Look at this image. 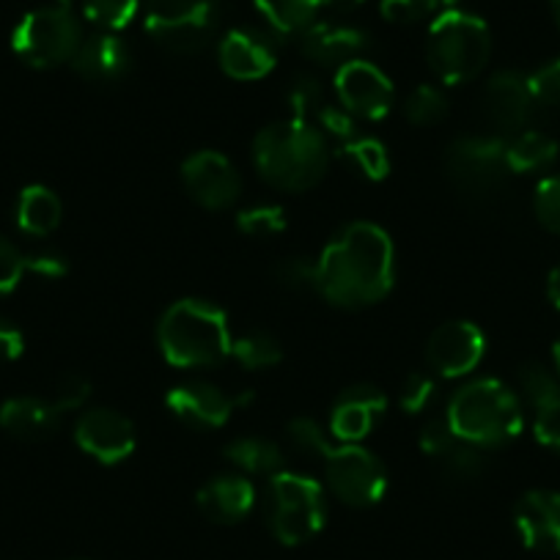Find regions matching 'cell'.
<instances>
[{"instance_id": "1", "label": "cell", "mask_w": 560, "mask_h": 560, "mask_svg": "<svg viewBox=\"0 0 560 560\" xmlns=\"http://www.w3.org/2000/svg\"><path fill=\"white\" fill-rule=\"evenodd\" d=\"M319 292L336 308H365L396 283V247L376 223L347 225L319 256Z\"/></svg>"}, {"instance_id": "2", "label": "cell", "mask_w": 560, "mask_h": 560, "mask_svg": "<svg viewBox=\"0 0 560 560\" xmlns=\"http://www.w3.org/2000/svg\"><path fill=\"white\" fill-rule=\"evenodd\" d=\"M253 163L267 185L305 192L327 174V138L308 121H275L253 140Z\"/></svg>"}, {"instance_id": "3", "label": "cell", "mask_w": 560, "mask_h": 560, "mask_svg": "<svg viewBox=\"0 0 560 560\" xmlns=\"http://www.w3.org/2000/svg\"><path fill=\"white\" fill-rule=\"evenodd\" d=\"M229 316L220 305L187 298L171 305L158 325V347L176 369H209L231 358Z\"/></svg>"}, {"instance_id": "4", "label": "cell", "mask_w": 560, "mask_h": 560, "mask_svg": "<svg viewBox=\"0 0 560 560\" xmlns=\"http://www.w3.org/2000/svg\"><path fill=\"white\" fill-rule=\"evenodd\" d=\"M448 427L456 438L478 448H500L522 434L525 415L516 393L500 380H472L451 396Z\"/></svg>"}, {"instance_id": "5", "label": "cell", "mask_w": 560, "mask_h": 560, "mask_svg": "<svg viewBox=\"0 0 560 560\" xmlns=\"http://www.w3.org/2000/svg\"><path fill=\"white\" fill-rule=\"evenodd\" d=\"M492 56V34L481 18L462 9H445L429 28L427 58L445 85L476 80Z\"/></svg>"}, {"instance_id": "6", "label": "cell", "mask_w": 560, "mask_h": 560, "mask_svg": "<svg viewBox=\"0 0 560 560\" xmlns=\"http://www.w3.org/2000/svg\"><path fill=\"white\" fill-rule=\"evenodd\" d=\"M264 516L272 536L287 547L311 541L327 522L325 487L316 478L280 470L269 476L264 494Z\"/></svg>"}, {"instance_id": "7", "label": "cell", "mask_w": 560, "mask_h": 560, "mask_svg": "<svg viewBox=\"0 0 560 560\" xmlns=\"http://www.w3.org/2000/svg\"><path fill=\"white\" fill-rule=\"evenodd\" d=\"M223 0H149L147 31L165 50L190 56L214 39Z\"/></svg>"}, {"instance_id": "8", "label": "cell", "mask_w": 560, "mask_h": 560, "mask_svg": "<svg viewBox=\"0 0 560 560\" xmlns=\"http://www.w3.org/2000/svg\"><path fill=\"white\" fill-rule=\"evenodd\" d=\"M80 42V23L69 7H45L28 12L12 34V47L28 67L52 69L72 63Z\"/></svg>"}, {"instance_id": "9", "label": "cell", "mask_w": 560, "mask_h": 560, "mask_svg": "<svg viewBox=\"0 0 560 560\" xmlns=\"http://www.w3.org/2000/svg\"><path fill=\"white\" fill-rule=\"evenodd\" d=\"M445 171L467 196H492L511 174L505 165V140L500 135H462L445 152Z\"/></svg>"}, {"instance_id": "10", "label": "cell", "mask_w": 560, "mask_h": 560, "mask_svg": "<svg viewBox=\"0 0 560 560\" xmlns=\"http://www.w3.org/2000/svg\"><path fill=\"white\" fill-rule=\"evenodd\" d=\"M325 462V481L341 503L352 509L376 505L387 492V470L363 445L332 443L322 456Z\"/></svg>"}, {"instance_id": "11", "label": "cell", "mask_w": 560, "mask_h": 560, "mask_svg": "<svg viewBox=\"0 0 560 560\" xmlns=\"http://www.w3.org/2000/svg\"><path fill=\"white\" fill-rule=\"evenodd\" d=\"M74 443L100 465H121L135 454L138 432L127 415L107 407L85 409L74 423Z\"/></svg>"}, {"instance_id": "12", "label": "cell", "mask_w": 560, "mask_h": 560, "mask_svg": "<svg viewBox=\"0 0 560 560\" xmlns=\"http://www.w3.org/2000/svg\"><path fill=\"white\" fill-rule=\"evenodd\" d=\"M336 96L338 105L354 118L380 121L390 113L396 91H393L390 78L376 63L358 58V61L343 63L336 72Z\"/></svg>"}, {"instance_id": "13", "label": "cell", "mask_w": 560, "mask_h": 560, "mask_svg": "<svg viewBox=\"0 0 560 560\" xmlns=\"http://www.w3.org/2000/svg\"><path fill=\"white\" fill-rule=\"evenodd\" d=\"M487 352V338L481 327L467 319L445 322L434 330L427 347V363L432 374L443 380H462L481 365Z\"/></svg>"}, {"instance_id": "14", "label": "cell", "mask_w": 560, "mask_h": 560, "mask_svg": "<svg viewBox=\"0 0 560 560\" xmlns=\"http://www.w3.org/2000/svg\"><path fill=\"white\" fill-rule=\"evenodd\" d=\"M250 401V396H231L223 387L212 382H182L171 387L165 396V407L171 409L174 418L192 429H220L229 423L231 415Z\"/></svg>"}, {"instance_id": "15", "label": "cell", "mask_w": 560, "mask_h": 560, "mask_svg": "<svg viewBox=\"0 0 560 560\" xmlns=\"http://www.w3.org/2000/svg\"><path fill=\"white\" fill-rule=\"evenodd\" d=\"M182 182L203 209L234 207L242 192V179L225 154L203 149L182 163Z\"/></svg>"}, {"instance_id": "16", "label": "cell", "mask_w": 560, "mask_h": 560, "mask_svg": "<svg viewBox=\"0 0 560 560\" xmlns=\"http://www.w3.org/2000/svg\"><path fill=\"white\" fill-rule=\"evenodd\" d=\"M218 61L229 78L234 80H261L278 63V36L272 31H258L245 25L234 28L220 39Z\"/></svg>"}, {"instance_id": "17", "label": "cell", "mask_w": 560, "mask_h": 560, "mask_svg": "<svg viewBox=\"0 0 560 560\" xmlns=\"http://www.w3.org/2000/svg\"><path fill=\"white\" fill-rule=\"evenodd\" d=\"M387 409V396L376 385L360 382V385L343 387L330 409V434L341 445H360Z\"/></svg>"}, {"instance_id": "18", "label": "cell", "mask_w": 560, "mask_h": 560, "mask_svg": "<svg viewBox=\"0 0 560 560\" xmlns=\"http://www.w3.org/2000/svg\"><path fill=\"white\" fill-rule=\"evenodd\" d=\"M371 36L363 28L349 23H338V20H316L303 36H300V47H303L305 58L322 67L341 69L343 63L358 61L363 52L369 50Z\"/></svg>"}, {"instance_id": "19", "label": "cell", "mask_w": 560, "mask_h": 560, "mask_svg": "<svg viewBox=\"0 0 560 560\" xmlns=\"http://www.w3.org/2000/svg\"><path fill=\"white\" fill-rule=\"evenodd\" d=\"M514 525L522 544L536 552H560V492L533 489L514 509Z\"/></svg>"}, {"instance_id": "20", "label": "cell", "mask_w": 560, "mask_h": 560, "mask_svg": "<svg viewBox=\"0 0 560 560\" xmlns=\"http://www.w3.org/2000/svg\"><path fill=\"white\" fill-rule=\"evenodd\" d=\"M420 448L423 454L432 456L451 478H476L483 470V448L465 443L456 438L448 420L434 418L429 420L423 432H420Z\"/></svg>"}, {"instance_id": "21", "label": "cell", "mask_w": 560, "mask_h": 560, "mask_svg": "<svg viewBox=\"0 0 560 560\" xmlns=\"http://www.w3.org/2000/svg\"><path fill=\"white\" fill-rule=\"evenodd\" d=\"M72 67L80 78L91 80V83H116V80L127 78L132 69V50L118 34L100 31L80 42Z\"/></svg>"}, {"instance_id": "22", "label": "cell", "mask_w": 560, "mask_h": 560, "mask_svg": "<svg viewBox=\"0 0 560 560\" xmlns=\"http://www.w3.org/2000/svg\"><path fill=\"white\" fill-rule=\"evenodd\" d=\"M533 100L527 78L520 72H498L483 89V110H487L489 121L503 132H516L530 118Z\"/></svg>"}, {"instance_id": "23", "label": "cell", "mask_w": 560, "mask_h": 560, "mask_svg": "<svg viewBox=\"0 0 560 560\" xmlns=\"http://www.w3.org/2000/svg\"><path fill=\"white\" fill-rule=\"evenodd\" d=\"M196 503L207 520L218 525H236L253 511L256 489L245 476H218L198 489Z\"/></svg>"}, {"instance_id": "24", "label": "cell", "mask_w": 560, "mask_h": 560, "mask_svg": "<svg viewBox=\"0 0 560 560\" xmlns=\"http://www.w3.org/2000/svg\"><path fill=\"white\" fill-rule=\"evenodd\" d=\"M61 423V412L52 407V401L36 396L9 398L0 407V429L23 443H39L47 440Z\"/></svg>"}, {"instance_id": "25", "label": "cell", "mask_w": 560, "mask_h": 560, "mask_svg": "<svg viewBox=\"0 0 560 560\" xmlns=\"http://www.w3.org/2000/svg\"><path fill=\"white\" fill-rule=\"evenodd\" d=\"M275 36H303L319 20L325 0H253Z\"/></svg>"}, {"instance_id": "26", "label": "cell", "mask_w": 560, "mask_h": 560, "mask_svg": "<svg viewBox=\"0 0 560 560\" xmlns=\"http://www.w3.org/2000/svg\"><path fill=\"white\" fill-rule=\"evenodd\" d=\"M61 198L45 185H28L20 192L18 225L31 236H47L61 225Z\"/></svg>"}, {"instance_id": "27", "label": "cell", "mask_w": 560, "mask_h": 560, "mask_svg": "<svg viewBox=\"0 0 560 560\" xmlns=\"http://www.w3.org/2000/svg\"><path fill=\"white\" fill-rule=\"evenodd\" d=\"M558 160V140L538 129H525L516 138L505 140V165L511 174H533L549 168Z\"/></svg>"}, {"instance_id": "28", "label": "cell", "mask_w": 560, "mask_h": 560, "mask_svg": "<svg viewBox=\"0 0 560 560\" xmlns=\"http://www.w3.org/2000/svg\"><path fill=\"white\" fill-rule=\"evenodd\" d=\"M223 454L247 476H275L287 467L280 445L267 438H236L225 445Z\"/></svg>"}, {"instance_id": "29", "label": "cell", "mask_w": 560, "mask_h": 560, "mask_svg": "<svg viewBox=\"0 0 560 560\" xmlns=\"http://www.w3.org/2000/svg\"><path fill=\"white\" fill-rule=\"evenodd\" d=\"M338 158H341L354 174L363 176L365 182H382L390 174V154H387L385 143L376 138L354 135L352 140L341 143Z\"/></svg>"}, {"instance_id": "30", "label": "cell", "mask_w": 560, "mask_h": 560, "mask_svg": "<svg viewBox=\"0 0 560 560\" xmlns=\"http://www.w3.org/2000/svg\"><path fill=\"white\" fill-rule=\"evenodd\" d=\"M231 358L247 371H264L272 369L283 360V349L280 341L267 330H247L231 343Z\"/></svg>"}, {"instance_id": "31", "label": "cell", "mask_w": 560, "mask_h": 560, "mask_svg": "<svg viewBox=\"0 0 560 560\" xmlns=\"http://www.w3.org/2000/svg\"><path fill=\"white\" fill-rule=\"evenodd\" d=\"M448 96L440 85L423 83L407 96L404 102V116L415 124V127H432L448 116Z\"/></svg>"}, {"instance_id": "32", "label": "cell", "mask_w": 560, "mask_h": 560, "mask_svg": "<svg viewBox=\"0 0 560 560\" xmlns=\"http://www.w3.org/2000/svg\"><path fill=\"white\" fill-rule=\"evenodd\" d=\"M140 0H85L83 14L94 28L118 34L138 18Z\"/></svg>"}, {"instance_id": "33", "label": "cell", "mask_w": 560, "mask_h": 560, "mask_svg": "<svg viewBox=\"0 0 560 560\" xmlns=\"http://www.w3.org/2000/svg\"><path fill=\"white\" fill-rule=\"evenodd\" d=\"M287 105L289 116L294 121H311V118H316V113L327 105L322 80L314 78V74H298L287 89Z\"/></svg>"}, {"instance_id": "34", "label": "cell", "mask_w": 560, "mask_h": 560, "mask_svg": "<svg viewBox=\"0 0 560 560\" xmlns=\"http://www.w3.org/2000/svg\"><path fill=\"white\" fill-rule=\"evenodd\" d=\"M275 280L289 292H319V264L305 256H289L275 267Z\"/></svg>"}, {"instance_id": "35", "label": "cell", "mask_w": 560, "mask_h": 560, "mask_svg": "<svg viewBox=\"0 0 560 560\" xmlns=\"http://www.w3.org/2000/svg\"><path fill=\"white\" fill-rule=\"evenodd\" d=\"M236 229L247 236H275L287 229V212L275 203H258L236 214Z\"/></svg>"}, {"instance_id": "36", "label": "cell", "mask_w": 560, "mask_h": 560, "mask_svg": "<svg viewBox=\"0 0 560 560\" xmlns=\"http://www.w3.org/2000/svg\"><path fill=\"white\" fill-rule=\"evenodd\" d=\"M434 396H438V382L427 371H412L404 376L401 387H398V404L404 412H427L432 407Z\"/></svg>"}, {"instance_id": "37", "label": "cell", "mask_w": 560, "mask_h": 560, "mask_svg": "<svg viewBox=\"0 0 560 560\" xmlns=\"http://www.w3.org/2000/svg\"><path fill=\"white\" fill-rule=\"evenodd\" d=\"M287 434L289 440H292L294 448L303 451V454L319 456V459L332 448V440L327 438L325 429L319 427V420L314 418H294L292 423H289Z\"/></svg>"}, {"instance_id": "38", "label": "cell", "mask_w": 560, "mask_h": 560, "mask_svg": "<svg viewBox=\"0 0 560 560\" xmlns=\"http://www.w3.org/2000/svg\"><path fill=\"white\" fill-rule=\"evenodd\" d=\"M440 0H382L380 12L387 23L396 25H415L438 14Z\"/></svg>"}, {"instance_id": "39", "label": "cell", "mask_w": 560, "mask_h": 560, "mask_svg": "<svg viewBox=\"0 0 560 560\" xmlns=\"http://www.w3.org/2000/svg\"><path fill=\"white\" fill-rule=\"evenodd\" d=\"M533 209H536V218L544 229L560 234V174L538 182L536 196H533Z\"/></svg>"}, {"instance_id": "40", "label": "cell", "mask_w": 560, "mask_h": 560, "mask_svg": "<svg viewBox=\"0 0 560 560\" xmlns=\"http://www.w3.org/2000/svg\"><path fill=\"white\" fill-rule=\"evenodd\" d=\"M520 385H522V393H525V398L533 404V407L547 401V398L555 396V393H560V382L555 380L552 371L544 369L541 363L522 365Z\"/></svg>"}, {"instance_id": "41", "label": "cell", "mask_w": 560, "mask_h": 560, "mask_svg": "<svg viewBox=\"0 0 560 560\" xmlns=\"http://www.w3.org/2000/svg\"><path fill=\"white\" fill-rule=\"evenodd\" d=\"M316 124H319L316 129H319L325 138L338 140V143H347V140H352L354 135H358V118L349 110H343L341 105H332V102H327V105L316 113Z\"/></svg>"}, {"instance_id": "42", "label": "cell", "mask_w": 560, "mask_h": 560, "mask_svg": "<svg viewBox=\"0 0 560 560\" xmlns=\"http://www.w3.org/2000/svg\"><path fill=\"white\" fill-rule=\"evenodd\" d=\"M527 85H530V94L536 100V105L544 107H560V58L544 63L541 69L527 78Z\"/></svg>"}, {"instance_id": "43", "label": "cell", "mask_w": 560, "mask_h": 560, "mask_svg": "<svg viewBox=\"0 0 560 560\" xmlns=\"http://www.w3.org/2000/svg\"><path fill=\"white\" fill-rule=\"evenodd\" d=\"M536 440L547 448L560 451V393L549 396L547 401L536 404V423H533Z\"/></svg>"}, {"instance_id": "44", "label": "cell", "mask_w": 560, "mask_h": 560, "mask_svg": "<svg viewBox=\"0 0 560 560\" xmlns=\"http://www.w3.org/2000/svg\"><path fill=\"white\" fill-rule=\"evenodd\" d=\"M91 396V382L85 380V376L80 374H63L61 380H58L56 385V393H52V407L58 409V412H74V409L83 407L85 401H89Z\"/></svg>"}, {"instance_id": "45", "label": "cell", "mask_w": 560, "mask_h": 560, "mask_svg": "<svg viewBox=\"0 0 560 560\" xmlns=\"http://www.w3.org/2000/svg\"><path fill=\"white\" fill-rule=\"evenodd\" d=\"M25 272H28V267H25L23 253L0 236V294H12Z\"/></svg>"}, {"instance_id": "46", "label": "cell", "mask_w": 560, "mask_h": 560, "mask_svg": "<svg viewBox=\"0 0 560 560\" xmlns=\"http://www.w3.org/2000/svg\"><path fill=\"white\" fill-rule=\"evenodd\" d=\"M25 267L28 272L39 275L45 280H58L69 272L67 258L58 256V253H39V256H25Z\"/></svg>"}, {"instance_id": "47", "label": "cell", "mask_w": 560, "mask_h": 560, "mask_svg": "<svg viewBox=\"0 0 560 560\" xmlns=\"http://www.w3.org/2000/svg\"><path fill=\"white\" fill-rule=\"evenodd\" d=\"M25 352V338L18 327L0 322V363H12Z\"/></svg>"}, {"instance_id": "48", "label": "cell", "mask_w": 560, "mask_h": 560, "mask_svg": "<svg viewBox=\"0 0 560 560\" xmlns=\"http://www.w3.org/2000/svg\"><path fill=\"white\" fill-rule=\"evenodd\" d=\"M547 298L560 311V267H555L547 278Z\"/></svg>"}, {"instance_id": "49", "label": "cell", "mask_w": 560, "mask_h": 560, "mask_svg": "<svg viewBox=\"0 0 560 560\" xmlns=\"http://www.w3.org/2000/svg\"><path fill=\"white\" fill-rule=\"evenodd\" d=\"M365 0H325V7L332 9L336 14H352L363 7Z\"/></svg>"}, {"instance_id": "50", "label": "cell", "mask_w": 560, "mask_h": 560, "mask_svg": "<svg viewBox=\"0 0 560 560\" xmlns=\"http://www.w3.org/2000/svg\"><path fill=\"white\" fill-rule=\"evenodd\" d=\"M552 360H555V369L560 371V338L555 341V347H552Z\"/></svg>"}, {"instance_id": "51", "label": "cell", "mask_w": 560, "mask_h": 560, "mask_svg": "<svg viewBox=\"0 0 560 560\" xmlns=\"http://www.w3.org/2000/svg\"><path fill=\"white\" fill-rule=\"evenodd\" d=\"M552 14H555V23L560 28V0H552Z\"/></svg>"}, {"instance_id": "52", "label": "cell", "mask_w": 560, "mask_h": 560, "mask_svg": "<svg viewBox=\"0 0 560 560\" xmlns=\"http://www.w3.org/2000/svg\"><path fill=\"white\" fill-rule=\"evenodd\" d=\"M456 3H459V0H440V7L443 9H456Z\"/></svg>"}, {"instance_id": "53", "label": "cell", "mask_w": 560, "mask_h": 560, "mask_svg": "<svg viewBox=\"0 0 560 560\" xmlns=\"http://www.w3.org/2000/svg\"><path fill=\"white\" fill-rule=\"evenodd\" d=\"M58 3H61V7H69V3H72V0H58Z\"/></svg>"}, {"instance_id": "54", "label": "cell", "mask_w": 560, "mask_h": 560, "mask_svg": "<svg viewBox=\"0 0 560 560\" xmlns=\"http://www.w3.org/2000/svg\"><path fill=\"white\" fill-rule=\"evenodd\" d=\"M74 560H89V558H74Z\"/></svg>"}]
</instances>
